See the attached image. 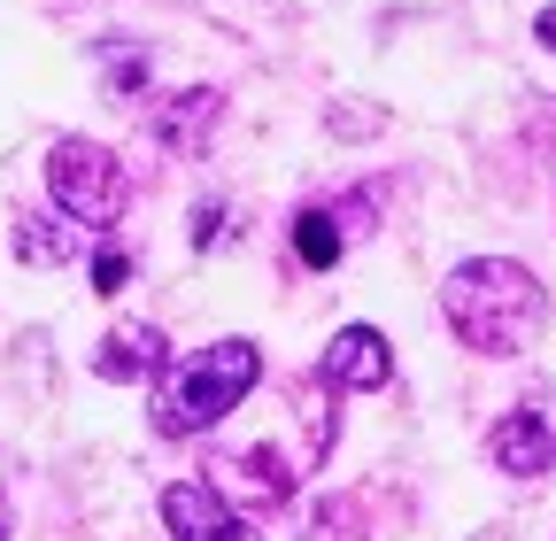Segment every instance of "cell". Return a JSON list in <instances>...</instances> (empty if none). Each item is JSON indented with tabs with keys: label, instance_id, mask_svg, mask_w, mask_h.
I'll list each match as a JSON object with an SVG mask.
<instances>
[{
	"label": "cell",
	"instance_id": "cell-13",
	"mask_svg": "<svg viewBox=\"0 0 556 541\" xmlns=\"http://www.w3.org/2000/svg\"><path fill=\"white\" fill-rule=\"evenodd\" d=\"M124 279H131V255L124 248H101L93 255V294H124Z\"/></svg>",
	"mask_w": 556,
	"mask_h": 541
},
{
	"label": "cell",
	"instance_id": "cell-12",
	"mask_svg": "<svg viewBox=\"0 0 556 541\" xmlns=\"http://www.w3.org/2000/svg\"><path fill=\"white\" fill-rule=\"evenodd\" d=\"M101 71H109V93H116V101H131L139 86H148V54L124 47V39H109V47H101Z\"/></svg>",
	"mask_w": 556,
	"mask_h": 541
},
{
	"label": "cell",
	"instance_id": "cell-5",
	"mask_svg": "<svg viewBox=\"0 0 556 541\" xmlns=\"http://www.w3.org/2000/svg\"><path fill=\"white\" fill-rule=\"evenodd\" d=\"M163 526L178 533V541H263L217 488L208 480H178V488H163Z\"/></svg>",
	"mask_w": 556,
	"mask_h": 541
},
{
	"label": "cell",
	"instance_id": "cell-4",
	"mask_svg": "<svg viewBox=\"0 0 556 541\" xmlns=\"http://www.w3.org/2000/svg\"><path fill=\"white\" fill-rule=\"evenodd\" d=\"M486 456H495V471H510V480H541L556 464V387H533L518 411L486 433Z\"/></svg>",
	"mask_w": 556,
	"mask_h": 541
},
{
	"label": "cell",
	"instance_id": "cell-8",
	"mask_svg": "<svg viewBox=\"0 0 556 541\" xmlns=\"http://www.w3.org/2000/svg\"><path fill=\"white\" fill-rule=\"evenodd\" d=\"M208 124H217V93H208V86H201V93H170V101L155 109V131H163V148H193Z\"/></svg>",
	"mask_w": 556,
	"mask_h": 541
},
{
	"label": "cell",
	"instance_id": "cell-7",
	"mask_svg": "<svg viewBox=\"0 0 556 541\" xmlns=\"http://www.w3.org/2000/svg\"><path fill=\"white\" fill-rule=\"evenodd\" d=\"M163 364H170V341H163L155 325H116L109 341L93 349V372L101 379H155Z\"/></svg>",
	"mask_w": 556,
	"mask_h": 541
},
{
	"label": "cell",
	"instance_id": "cell-14",
	"mask_svg": "<svg viewBox=\"0 0 556 541\" xmlns=\"http://www.w3.org/2000/svg\"><path fill=\"white\" fill-rule=\"evenodd\" d=\"M186 232H193V248H217V240H225V201H201Z\"/></svg>",
	"mask_w": 556,
	"mask_h": 541
},
{
	"label": "cell",
	"instance_id": "cell-17",
	"mask_svg": "<svg viewBox=\"0 0 556 541\" xmlns=\"http://www.w3.org/2000/svg\"><path fill=\"white\" fill-rule=\"evenodd\" d=\"M0 541H9V503H0Z\"/></svg>",
	"mask_w": 556,
	"mask_h": 541
},
{
	"label": "cell",
	"instance_id": "cell-10",
	"mask_svg": "<svg viewBox=\"0 0 556 541\" xmlns=\"http://www.w3.org/2000/svg\"><path fill=\"white\" fill-rule=\"evenodd\" d=\"M16 255H24V263H70V255H78V225L16 217Z\"/></svg>",
	"mask_w": 556,
	"mask_h": 541
},
{
	"label": "cell",
	"instance_id": "cell-6",
	"mask_svg": "<svg viewBox=\"0 0 556 541\" xmlns=\"http://www.w3.org/2000/svg\"><path fill=\"white\" fill-rule=\"evenodd\" d=\"M394 379V349H387V332H371V325H348L340 341L325 349V387H387Z\"/></svg>",
	"mask_w": 556,
	"mask_h": 541
},
{
	"label": "cell",
	"instance_id": "cell-1",
	"mask_svg": "<svg viewBox=\"0 0 556 541\" xmlns=\"http://www.w3.org/2000/svg\"><path fill=\"white\" fill-rule=\"evenodd\" d=\"M441 310H448V332L479 356H526L548 325V294L526 263L510 255H471L448 270L441 287Z\"/></svg>",
	"mask_w": 556,
	"mask_h": 541
},
{
	"label": "cell",
	"instance_id": "cell-2",
	"mask_svg": "<svg viewBox=\"0 0 556 541\" xmlns=\"http://www.w3.org/2000/svg\"><path fill=\"white\" fill-rule=\"evenodd\" d=\"M263 379V349L255 341H217V349H193V364H178L163 379V402H155V426L178 441V433H208L225 411H240V394Z\"/></svg>",
	"mask_w": 556,
	"mask_h": 541
},
{
	"label": "cell",
	"instance_id": "cell-15",
	"mask_svg": "<svg viewBox=\"0 0 556 541\" xmlns=\"http://www.w3.org/2000/svg\"><path fill=\"white\" fill-rule=\"evenodd\" d=\"M348 526H356V503H332V511L309 526V541H348Z\"/></svg>",
	"mask_w": 556,
	"mask_h": 541
},
{
	"label": "cell",
	"instance_id": "cell-3",
	"mask_svg": "<svg viewBox=\"0 0 556 541\" xmlns=\"http://www.w3.org/2000/svg\"><path fill=\"white\" fill-rule=\"evenodd\" d=\"M47 193L62 201L70 225L109 232V225L124 217V201H131V178H124V163H116L101 140H54V148H47Z\"/></svg>",
	"mask_w": 556,
	"mask_h": 541
},
{
	"label": "cell",
	"instance_id": "cell-16",
	"mask_svg": "<svg viewBox=\"0 0 556 541\" xmlns=\"http://www.w3.org/2000/svg\"><path fill=\"white\" fill-rule=\"evenodd\" d=\"M533 32H541V47H556V9H541V24H533Z\"/></svg>",
	"mask_w": 556,
	"mask_h": 541
},
{
	"label": "cell",
	"instance_id": "cell-11",
	"mask_svg": "<svg viewBox=\"0 0 556 541\" xmlns=\"http://www.w3.org/2000/svg\"><path fill=\"white\" fill-rule=\"evenodd\" d=\"M294 255H302L309 270H332V263H340V225H332V210H302V217H294Z\"/></svg>",
	"mask_w": 556,
	"mask_h": 541
},
{
	"label": "cell",
	"instance_id": "cell-9",
	"mask_svg": "<svg viewBox=\"0 0 556 541\" xmlns=\"http://www.w3.org/2000/svg\"><path fill=\"white\" fill-rule=\"evenodd\" d=\"M232 471H240V488H248V495H255L263 511L294 495V471L278 464V449H240V456H232Z\"/></svg>",
	"mask_w": 556,
	"mask_h": 541
}]
</instances>
